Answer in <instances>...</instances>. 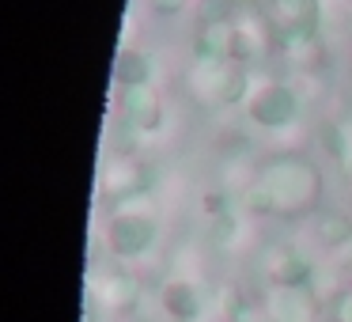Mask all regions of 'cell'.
Masks as SVG:
<instances>
[{
    "mask_svg": "<svg viewBox=\"0 0 352 322\" xmlns=\"http://www.w3.org/2000/svg\"><path fill=\"white\" fill-rule=\"evenodd\" d=\"M250 110H258L254 118H258L261 125H288V118L296 114V103H292V95L284 92V87H265V92L250 103Z\"/></svg>",
    "mask_w": 352,
    "mask_h": 322,
    "instance_id": "cell-1",
    "label": "cell"
},
{
    "mask_svg": "<svg viewBox=\"0 0 352 322\" xmlns=\"http://www.w3.org/2000/svg\"><path fill=\"white\" fill-rule=\"evenodd\" d=\"M269 12H273V23L280 27H288V31H303V27H311V19H314V0H273L269 4Z\"/></svg>",
    "mask_w": 352,
    "mask_h": 322,
    "instance_id": "cell-2",
    "label": "cell"
}]
</instances>
